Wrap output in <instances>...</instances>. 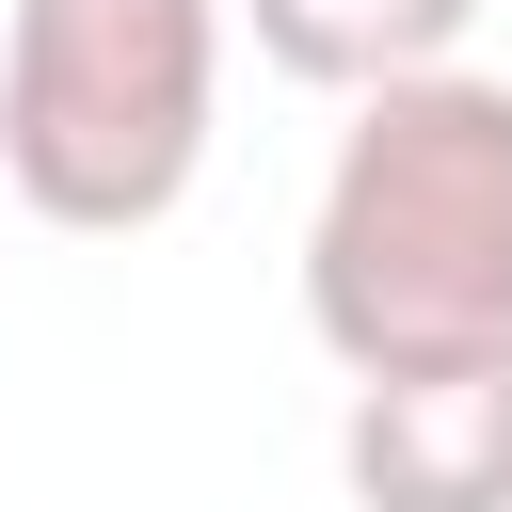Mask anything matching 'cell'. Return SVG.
<instances>
[{
  "mask_svg": "<svg viewBox=\"0 0 512 512\" xmlns=\"http://www.w3.org/2000/svg\"><path fill=\"white\" fill-rule=\"evenodd\" d=\"M224 16L256 32V64H288V80H320V96L432 80V64L480 32V0H224Z\"/></svg>",
  "mask_w": 512,
  "mask_h": 512,
  "instance_id": "277c9868",
  "label": "cell"
},
{
  "mask_svg": "<svg viewBox=\"0 0 512 512\" xmlns=\"http://www.w3.org/2000/svg\"><path fill=\"white\" fill-rule=\"evenodd\" d=\"M224 112V0H16L0 16V192L64 240L192 208Z\"/></svg>",
  "mask_w": 512,
  "mask_h": 512,
  "instance_id": "7a4b0ae2",
  "label": "cell"
},
{
  "mask_svg": "<svg viewBox=\"0 0 512 512\" xmlns=\"http://www.w3.org/2000/svg\"><path fill=\"white\" fill-rule=\"evenodd\" d=\"M304 320L352 384L512 352V80L432 64L352 96L304 224Z\"/></svg>",
  "mask_w": 512,
  "mask_h": 512,
  "instance_id": "6da1fadb",
  "label": "cell"
},
{
  "mask_svg": "<svg viewBox=\"0 0 512 512\" xmlns=\"http://www.w3.org/2000/svg\"><path fill=\"white\" fill-rule=\"evenodd\" d=\"M336 480H352V512H512V352L352 384Z\"/></svg>",
  "mask_w": 512,
  "mask_h": 512,
  "instance_id": "3957f363",
  "label": "cell"
}]
</instances>
